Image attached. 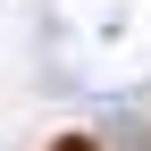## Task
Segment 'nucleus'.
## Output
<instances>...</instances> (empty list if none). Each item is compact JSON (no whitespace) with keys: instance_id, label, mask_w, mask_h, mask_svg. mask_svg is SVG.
<instances>
[{"instance_id":"f257e3e1","label":"nucleus","mask_w":151,"mask_h":151,"mask_svg":"<svg viewBox=\"0 0 151 151\" xmlns=\"http://www.w3.org/2000/svg\"><path fill=\"white\" fill-rule=\"evenodd\" d=\"M59 151H92V143H59Z\"/></svg>"}]
</instances>
